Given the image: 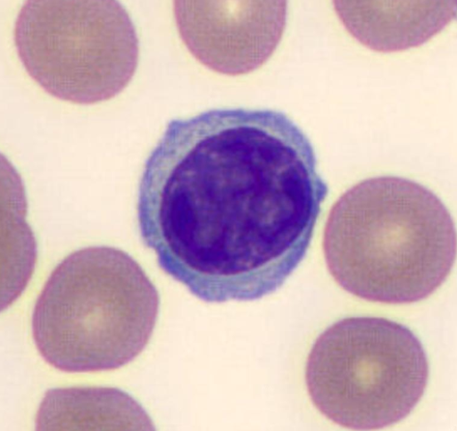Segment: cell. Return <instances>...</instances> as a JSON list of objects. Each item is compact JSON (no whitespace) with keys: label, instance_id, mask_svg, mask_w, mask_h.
Listing matches in <instances>:
<instances>
[{"label":"cell","instance_id":"1","mask_svg":"<svg viewBox=\"0 0 457 431\" xmlns=\"http://www.w3.org/2000/svg\"><path fill=\"white\" fill-rule=\"evenodd\" d=\"M328 194L311 141L285 113L211 110L169 122L151 153L139 233L196 298L259 300L304 260Z\"/></svg>","mask_w":457,"mask_h":431},{"label":"cell","instance_id":"2","mask_svg":"<svg viewBox=\"0 0 457 431\" xmlns=\"http://www.w3.org/2000/svg\"><path fill=\"white\" fill-rule=\"evenodd\" d=\"M323 251L342 289L368 302L411 304L430 297L450 275L455 227L431 190L405 178H375L337 199Z\"/></svg>","mask_w":457,"mask_h":431},{"label":"cell","instance_id":"3","mask_svg":"<svg viewBox=\"0 0 457 431\" xmlns=\"http://www.w3.org/2000/svg\"><path fill=\"white\" fill-rule=\"evenodd\" d=\"M159 308L155 286L129 254L106 246L84 248L49 276L34 308L33 337L56 369H118L145 351Z\"/></svg>","mask_w":457,"mask_h":431},{"label":"cell","instance_id":"4","mask_svg":"<svg viewBox=\"0 0 457 431\" xmlns=\"http://www.w3.org/2000/svg\"><path fill=\"white\" fill-rule=\"evenodd\" d=\"M419 338L384 319H343L313 344L305 382L314 406L345 427L374 430L406 419L427 388Z\"/></svg>","mask_w":457,"mask_h":431},{"label":"cell","instance_id":"5","mask_svg":"<svg viewBox=\"0 0 457 431\" xmlns=\"http://www.w3.org/2000/svg\"><path fill=\"white\" fill-rule=\"evenodd\" d=\"M14 42L41 87L77 104L116 97L138 65L135 26L117 2H28L16 20Z\"/></svg>","mask_w":457,"mask_h":431},{"label":"cell","instance_id":"6","mask_svg":"<svg viewBox=\"0 0 457 431\" xmlns=\"http://www.w3.org/2000/svg\"><path fill=\"white\" fill-rule=\"evenodd\" d=\"M286 4L177 2L179 34L191 54L209 69L242 75L262 67L277 48L286 23Z\"/></svg>","mask_w":457,"mask_h":431},{"label":"cell","instance_id":"7","mask_svg":"<svg viewBox=\"0 0 457 431\" xmlns=\"http://www.w3.org/2000/svg\"><path fill=\"white\" fill-rule=\"evenodd\" d=\"M38 430H152L147 413L128 394L112 388L54 389L37 418Z\"/></svg>","mask_w":457,"mask_h":431}]
</instances>
